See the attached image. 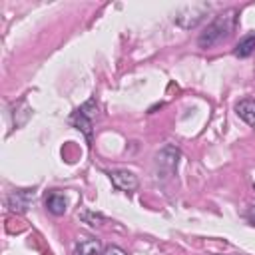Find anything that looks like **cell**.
I'll return each mask as SVG.
<instances>
[{
  "mask_svg": "<svg viewBox=\"0 0 255 255\" xmlns=\"http://www.w3.org/2000/svg\"><path fill=\"white\" fill-rule=\"evenodd\" d=\"M237 26V10L235 8H227L221 14H217L213 18V22L199 34L197 44L199 48H213L215 44L223 42L225 38L231 36V32Z\"/></svg>",
  "mask_w": 255,
  "mask_h": 255,
  "instance_id": "cell-1",
  "label": "cell"
},
{
  "mask_svg": "<svg viewBox=\"0 0 255 255\" xmlns=\"http://www.w3.org/2000/svg\"><path fill=\"white\" fill-rule=\"evenodd\" d=\"M98 116V106L94 100H88L84 106H80L72 116H70V122L88 137L92 139V128H94V118Z\"/></svg>",
  "mask_w": 255,
  "mask_h": 255,
  "instance_id": "cell-2",
  "label": "cell"
},
{
  "mask_svg": "<svg viewBox=\"0 0 255 255\" xmlns=\"http://www.w3.org/2000/svg\"><path fill=\"white\" fill-rule=\"evenodd\" d=\"M209 12V4H191V6H183L177 14H175V24L183 30H191L195 28L203 18L205 14Z\"/></svg>",
  "mask_w": 255,
  "mask_h": 255,
  "instance_id": "cell-3",
  "label": "cell"
},
{
  "mask_svg": "<svg viewBox=\"0 0 255 255\" xmlns=\"http://www.w3.org/2000/svg\"><path fill=\"white\" fill-rule=\"evenodd\" d=\"M179 149L173 145H165L157 155H155V165H157V173H161L163 177L171 175L177 169V161H179Z\"/></svg>",
  "mask_w": 255,
  "mask_h": 255,
  "instance_id": "cell-4",
  "label": "cell"
},
{
  "mask_svg": "<svg viewBox=\"0 0 255 255\" xmlns=\"http://www.w3.org/2000/svg\"><path fill=\"white\" fill-rule=\"evenodd\" d=\"M34 201V189H14L8 197H6V205L10 211L16 213H24L28 211V207Z\"/></svg>",
  "mask_w": 255,
  "mask_h": 255,
  "instance_id": "cell-5",
  "label": "cell"
},
{
  "mask_svg": "<svg viewBox=\"0 0 255 255\" xmlns=\"http://www.w3.org/2000/svg\"><path fill=\"white\" fill-rule=\"evenodd\" d=\"M108 175H110L114 187H118L122 191H135L137 185H139L137 183V177L131 171H128V169H112Z\"/></svg>",
  "mask_w": 255,
  "mask_h": 255,
  "instance_id": "cell-6",
  "label": "cell"
},
{
  "mask_svg": "<svg viewBox=\"0 0 255 255\" xmlns=\"http://www.w3.org/2000/svg\"><path fill=\"white\" fill-rule=\"evenodd\" d=\"M235 114L247 124V126H255V100L253 98H245L241 102L235 104Z\"/></svg>",
  "mask_w": 255,
  "mask_h": 255,
  "instance_id": "cell-7",
  "label": "cell"
},
{
  "mask_svg": "<svg viewBox=\"0 0 255 255\" xmlns=\"http://www.w3.org/2000/svg\"><path fill=\"white\" fill-rule=\"evenodd\" d=\"M102 243L94 237H84L76 243L74 247V255H102Z\"/></svg>",
  "mask_w": 255,
  "mask_h": 255,
  "instance_id": "cell-8",
  "label": "cell"
},
{
  "mask_svg": "<svg viewBox=\"0 0 255 255\" xmlns=\"http://www.w3.org/2000/svg\"><path fill=\"white\" fill-rule=\"evenodd\" d=\"M46 209L52 213V215H64L66 209H68V201L62 193L58 191H50L46 195Z\"/></svg>",
  "mask_w": 255,
  "mask_h": 255,
  "instance_id": "cell-9",
  "label": "cell"
},
{
  "mask_svg": "<svg viewBox=\"0 0 255 255\" xmlns=\"http://www.w3.org/2000/svg\"><path fill=\"white\" fill-rule=\"evenodd\" d=\"M253 52H255V34L243 36V38L235 44V48H233V54H235L237 58H249Z\"/></svg>",
  "mask_w": 255,
  "mask_h": 255,
  "instance_id": "cell-10",
  "label": "cell"
},
{
  "mask_svg": "<svg viewBox=\"0 0 255 255\" xmlns=\"http://www.w3.org/2000/svg\"><path fill=\"white\" fill-rule=\"evenodd\" d=\"M82 219H84L88 225L96 227V225H100V221H102L104 217H102V215H98V213H92V211H84V213H82Z\"/></svg>",
  "mask_w": 255,
  "mask_h": 255,
  "instance_id": "cell-11",
  "label": "cell"
},
{
  "mask_svg": "<svg viewBox=\"0 0 255 255\" xmlns=\"http://www.w3.org/2000/svg\"><path fill=\"white\" fill-rule=\"evenodd\" d=\"M102 255H128L122 247H118V245H110V247H106L104 249V253Z\"/></svg>",
  "mask_w": 255,
  "mask_h": 255,
  "instance_id": "cell-12",
  "label": "cell"
},
{
  "mask_svg": "<svg viewBox=\"0 0 255 255\" xmlns=\"http://www.w3.org/2000/svg\"><path fill=\"white\" fill-rule=\"evenodd\" d=\"M245 219L255 227V205H251V207L245 211Z\"/></svg>",
  "mask_w": 255,
  "mask_h": 255,
  "instance_id": "cell-13",
  "label": "cell"
},
{
  "mask_svg": "<svg viewBox=\"0 0 255 255\" xmlns=\"http://www.w3.org/2000/svg\"><path fill=\"white\" fill-rule=\"evenodd\" d=\"M253 187H255V185H253Z\"/></svg>",
  "mask_w": 255,
  "mask_h": 255,
  "instance_id": "cell-14",
  "label": "cell"
},
{
  "mask_svg": "<svg viewBox=\"0 0 255 255\" xmlns=\"http://www.w3.org/2000/svg\"><path fill=\"white\" fill-rule=\"evenodd\" d=\"M213 255H215V253H213Z\"/></svg>",
  "mask_w": 255,
  "mask_h": 255,
  "instance_id": "cell-15",
  "label": "cell"
}]
</instances>
